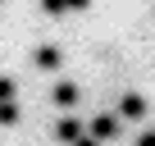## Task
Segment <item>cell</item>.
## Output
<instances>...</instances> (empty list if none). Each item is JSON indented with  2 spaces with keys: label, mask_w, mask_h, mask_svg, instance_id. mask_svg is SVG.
<instances>
[{
  "label": "cell",
  "mask_w": 155,
  "mask_h": 146,
  "mask_svg": "<svg viewBox=\"0 0 155 146\" xmlns=\"http://www.w3.org/2000/svg\"><path fill=\"white\" fill-rule=\"evenodd\" d=\"M87 132H91L96 141H114V137L123 132V119H119V114H96V119L87 123Z\"/></svg>",
  "instance_id": "cell-1"
},
{
  "label": "cell",
  "mask_w": 155,
  "mask_h": 146,
  "mask_svg": "<svg viewBox=\"0 0 155 146\" xmlns=\"http://www.w3.org/2000/svg\"><path fill=\"white\" fill-rule=\"evenodd\" d=\"M82 132H87V123H82V119H73V114H64V119L55 123V141H68V146L82 137Z\"/></svg>",
  "instance_id": "cell-2"
},
{
  "label": "cell",
  "mask_w": 155,
  "mask_h": 146,
  "mask_svg": "<svg viewBox=\"0 0 155 146\" xmlns=\"http://www.w3.org/2000/svg\"><path fill=\"white\" fill-rule=\"evenodd\" d=\"M119 119H146V96L128 91V96L119 101Z\"/></svg>",
  "instance_id": "cell-3"
},
{
  "label": "cell",
  "mask_w": 155,
  "mask_h": 146,
  "mask_svg": "<svg viewBox=\"0 0 155 146\" xmlns=\"http://www.w3.org/2000/svg\"><path fill=\"white\" fill-rule=\"evenodd\" d=\"M59 59H64V55H59L55 46H37V55H32V64H37L41 73H55V68H59Z\"/></svg>",
  "instance_id": "cell-4"
},
{
  "label": "cell",
  "mask_w": 155,
  "mask_h": 146,
  "mask_svg": "<svg viewBox=\"0 0 155 146\" xmlns=\"http://www.w3.org/2000/svg\"><path fill=\"white\" fill-rule=\"evenodd\" d=\"M50 101H55L59 110H68V105L78 101V82H55V87H50Z\"/></svg>",
  "instance_id": "cell-5"
},
{
  "label": "cell",
  "mask_w": 155,
  "mask_h": 146,
  "mask_svg": "<svg viewBox=\"0 0 155 146\" xmlns=\"http://www.w3.org/2000/svg\"><path fill=\"white\" fill-rule=\"evenodd\" d=\"M18 123V101H0V128H14Z\"/></svg>",
  "instance_id": "cell-6"
},
{
  "label": "cell",
  "mask_w": 155,
  "mask_h": 146,
  "mask_svg": "<svg viewBox=\"0 0 155 146\" xmlns=\"http://www.w3.org/2000/svg\"><path fill=\"white\" fill-rule=\"evenodd\" d=\"M46 14H68V0H41Z\"/></svg>",
  "instance_id": "cell-7"
},
{
  "label": "cell",
  "mask_w": 155,
  "mask_h": 146,
  "mask_svg": "<svg viewBox=\"0 0 155 146\" xmlns=\"http://www.w3.org/2000/svg\"><path fill=\"white\" fill-rule=\"evenodd\" d=\"M0 101H14V78H0Z\"/></svg>",
  "instance_id": "cell-8"
},
{
  "label": "cell",
  "mask_w": 155,
  "mask_h": 146,
  "mask_svg": "<svg viewBox=\"0 0 155 146\" xmlns=\"http://www.w3.org/2000/svg\"><path fill=\"white\" fill-rule=\"evenodd\" d=\"M73 146H105V141H96L91 132H82V137H78V141H73Z\"/></svg>",
  "instance_id": "cell-9"
},
{
  "label": "cell",
  "mask_w": 155,
  "mask_h": 146,
  "mask_svg": "<svg viewBox=\"0 0 155 146\" xmlns=\"http://www.w3.org/2000/svg\"><path fill=\"white\" fill-rule=\"evenodd\" d=\"M137 146H155V128H150V132H141V137H137Z\"/></svg>",
  "instance_id": "cell-10"
},
{
  "label": "cell",
  "mask_w": 155,
  "mask_h": 146,
  "mask_svg": "<svg viewBox=\"0 0 155 146\" xmlns=\"http://www.w3.org/2000/svg\"><path fill=\"white\" fill-rule=\"evenodd\" d=\"M91 5V0H68V9H87Z\"/></svg>",
  "instance_id": "cell-11"
}]
</instances>
